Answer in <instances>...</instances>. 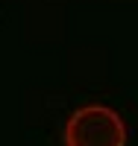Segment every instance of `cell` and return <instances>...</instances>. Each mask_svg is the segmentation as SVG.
Returning a JSON list of instances; mask_svg holds the SVG:
<instances>
[{
    "label": "cell",
    "instance_id": "6da1fadb",
    "mask_svg": "<svg viewBox=\"0 0 138 146\" xmlns=\"http://www.w3.org/2000/svg\"><path fill=\"white\" fill-rule=\"evenodd\" d=\"M65 146H127V126L109 105H82L65 123Z\"/></svg>",
    "mask_w": 138,
    "mask_h": 146
}]
</instances>
